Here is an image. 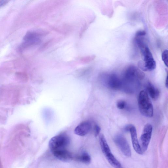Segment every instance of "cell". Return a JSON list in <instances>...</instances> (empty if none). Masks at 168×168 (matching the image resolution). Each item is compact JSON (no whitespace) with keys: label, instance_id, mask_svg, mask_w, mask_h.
Instances as JSON below:
<instances>
[{"label":"cell","instance_id":"6da1fadb","mask_svg":"<svg viewBox=\"0 0 168 168\" xmlns=\"http://www.w3.org/2000/svg\"><path fill=\"white\" fill-rule=\"evenodd\" d=\"M145 76V73L135 66H129L124 74L122 89L126 92L132 93L137 89Z\"/></svg>","mask_w":168,"mask_h":168},{"label":"cell","instance_id":"7a4b0ae2","mask_svg":"<svg viewBox=\"0 0 168 168\" xmlns=\"http://www.w3.org/2000/svg\"><path fill=\"white\" fill-rule=\"evenodd\" d=\"M143 57L144 61H140L138 63L139 68L144 71H151L155 69L156 62L154 59L150 49L143 42L138 43Z\"/></svg>","mask_w":168,"mask_h":168},{"label":"cell","instance_id":"3957f363","mask_svg":"<svg viewBox=\"0 0 168 168\" xmlns=\"http://www.w3.org/2000/svg\"><path fill=\"white\" fill-rule=\"evenodd\" d=\"M138 104L141 114L146 117L151 118L153 115V107L148 94L146 91H141L139 95Z\"/></svg>","mask_w":168,"mask_h":168},{"label":"cell","instance_id":"277c9868","mask_svg":"<svg viewBox=\"0 0 168 168\" xmlns=\"http://www.w3.org/2000/svg\"><path fill=\"white\" fill-rule=\"evenodd\" d=\"M70 142V139L68 135L64 134H60L50 139L49 146L52 152L64 150L69 145Z\"/></svg>","mask_w":168,"mask_h":168},{"label":"cell","instance_id":"5b68a950","mask_svg":"<svg viewBox=\"0 0 168 168\" xmlns=\"http://www.w3.org/2000/svg\"><path fill=\"white\" fill-rule=\"evenodd\" d=\"M153 127L150 124H147L144 127L140 137V147L143 153L147 149L151 138Z\"/></svg>","mask_w":168,"mask_h":168},{"label":"cell","instance_id":"8992f818","mask_svg":"<svg viewBox=\"0 0 168 168\" xmlns=\"http://www.w3.org/2000/svg\"><path fill=\"white\" fill-rule=\"evenodd\" d=\"M114 142L125 156L130 157L131 152L130 146L126 139L122 135H118L114 138Z\"/></svg>","mask_w":168,"mask_h":168},{"label":"cell","instance_id":"52a82bcc","mask_svg":"<svg viewBox=\"0 0 168 168\" xmlns=\"http://www.w3.org/2000/svg\"><path fill=\"white\" fill-rule=\"evenodd\" d=\"M104 83L109 88L114 90L122 89V81L115 74H112L105 78Z\"/></svg>","mask_w":168,"mask_h":168},{"label":"cell","instance_id":"ba28073f","mask_svg":"<svg viewBox=\"0 0 168 168\" xmlns=\"http://www.w3.org/2000/svg\"><path fill=\"white\" fill-rule=\"evenodd\" d=\"M91 128L90 122L86 121L80 123L76 127L74 130V133L79 136H85L90 132Z\"/></svg>","mask_w":168,"mask_h":168},{"label":"cell","instance_id":"9c48e42d","mask_svg":"<svg viewBox=\"0 0 168 168\" xmlns=\"http://www.w3.org/2000/svg\"><path fill=\"white\" fill-rule=\"evenodd\" d=\"M52 152L53 156L62 162H69L73 158L72 154L66 149L58 150Z\"/></svg>","mask_w":168,"mask_h":168},{"label":"cell","instance_id":"30bf717a","mask_svg":"<svg viewBox=\"0 0 168 168\" xmlns=\"http://www.w3.org/2000/svg\"><path fill=\"white\" fill-rule=\"evenodd\" d=\"M102 151L107 160L112 166L115 168H123L122 165L112 154L109 147Z\"/></svg>","mask_w":168,"mask_h":168},{"label":"cell","instance_id":"8fae6325","mask_svg":"<svg viewBox=\"0 0 168 168\" xmlns=\"http://www.w3.org/2000/svg\"><path fill=\"white\" fill-rule=\"evenodd\" d=\"M129 131L131 134L132 145L134 150L138 154L142 155L143 152L141 150L139 142L135 127L131 125Z\"/></svg>","mask_w":168,"mask_h":168},{"label":"cell","instance_id":"7c38bea8","mask_svg":"<svg viewBox=\"0 0 168 168\" xmlns=\"http://www.w3.org/2000/svg\"><path fill=\"white\" fill-rule=\"evenodd\" d=\"M147 94H149L152 99L154 100H157L159 96L160 92L158 89L151 83H147L146 87Z\"/></svg>","mask_w":168,"mask_h":168},{"label":"cell","instance_id":"4fadbf2b","mask_svg":"<svg viewBox=\"0 0 168 168\" xmlns=\"http://www.w3.org/2000/svg\"><path fill=\"white\" fill-rule=\"evenodd\" d=\"M75 160L79 162L89 165L91 163V158L87 152H84L76 157Z\"/></svg>","mask_w":168,"mask_h":168},{"label":"cell","instance_id":"5bb4252c","mask_svg":"<svg viewBox=\"0 0 168 168\" xmlns=\"http://www.w3.org/2000/svg\"><path fill=\"white\" fill-rule=\"evenodd\" d=\"M168 50H165L162 53V57L165 65L168 67Z\"/></svg>","mask_w":168,"mask_h":168},{"label":"cell","instance_id":"9a60e30c","mask_svg":"<svg viewBox=\"0 0 168 168\" xmlns=\"http://www.w3.org/2000/svg\"><path fill=\"white\" fill-rule=\"evenodd\" d=\"M117 108L121 110L124 109L126 106V103L124 101L120 100L117 102Z\"/></svg>","mask_w":168,"mask_h":168},{"label":"cell","instance_id":"2e32d148","mask_svg":"<svg viewBox=\"0 0 168 168\" xmlns=\"http://www.w3.org/2000/svg\"><path fill=\"white\" fill-rule=\"evenodd\" d=\"M101 130L100 127L97 125H96L94 128V131L95 137L98 136Z\"/></svg>","mask_w":168,"mask_h":168},{"label":"cell","instance_id":"e0dca14e","mask_svg":"<svg viewBox=\"0 0 168 168\" xmlns=\"http://www.w3.org/2000/svg\"><path fill=\"white\" fill-rule=\"evenodd\" d=\"M146 34V33L144 31H140L138 32L136 35V37H140L145 36Z\"/></svg>","mask_w":168,"mask_h":168},{"label":"cell","instance_id":"ac0fdd59","mask_svg":"<svg viewBox=\"0 0 168 168\" xmlns=\"http://www.w3.org/2000/svg\"><path fill=\"white\" fill-rule=\"evenodd\" d=\"M8 1H0V7H1L6 5L7 3H8Z\"/></svg>","mask_w":168,"mask_h":168},{"label":"cell","instance_id":"d6986e66","mask_svg":"<svg viewBox=\"0 0 168 168\" xmlns=\"http://www.w3.org/2000/svg\"><path fill=\"white\" fill-rule=\"evenodd\" d=\"M165 83V86L166 87V88L167 89L168 88V77H167H167H166Z\"/></svg>","mask_w":168,"mask_h":168}]
</instances>
